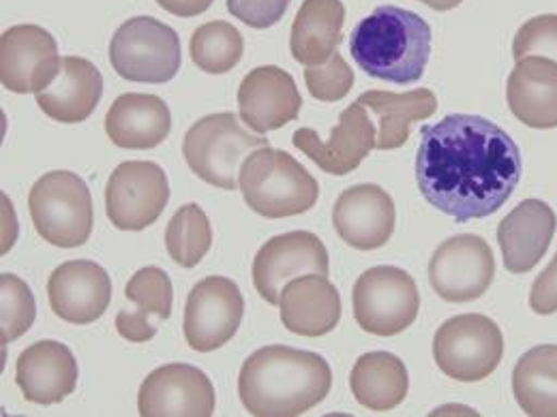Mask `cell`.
Returning a JSON list of instances; mask_svg holds the SVG:
<instances>
[{"label":"cell","mask_w":557,"mask_h":417,"mask_svg":"<svg viewBox=\"0 0 557 417\" xmlns=\"http://www.w3.org/2000/svg\"><path fill=\"white\" fill-rule=\"evenodd\" d=\"M556 212L541 200H525L497 227L504 266L512 275H525L539 266L556 233Z\"/></svg>","instance_id":"7402d4cb"},{"label":"cell","mask_w":557,"mask_h":417,"mask_svg":"<svg viewBox=\"0 0 557 417\" xmlns=\"http://www.w3.org/2000/svg\"><path fill=\"white\" fill-rule=\"evenodd\" d=\"M110 63L123 79L165 84L176 77L183 63L181 37L154 17H132L110 41Z\"/></svg>","instance_id":"52a82bcc"},{"label":"cell","mask_w":557,"mask_h":417,"mask_svg":"<svg viewBox=\"0 0 557 417\" xmlns=\"http://www.w3.org/2000/svg\"><path fill=\"white\" fill-rule=\"evenodd\" d=\"M495 277V260L487 240L474 233H459L444 240L431 262L429 282L433 291L455 304H466L485 295Z\"/></svg>","instance_id":"8fae6325"},{"label":"cell","mask_w":557,"mask_h":417,"mask_svg":"<svg viewBox=\"0 0 557 417\" xmlns=\"http://www.w3.org/2000/svg\"><path fill=\"white\" fill-rule=\"evenodd\" d=\"M37 317V304L30 287L15 275H0V341L13 343L26 334Z\"/></svg>","instance_id":"d6a6232c"},{"label":"cell","mask_w":557,"mask_h":417,"mask_svg":"<svg viewBox=\"0 0 557 417\" xmlns=\"http://www.w3.org/2000/svg\"><path fill=\"white\" fill-rule=\"evenodd\" d=\"M214 405V388L207 372L191 364L161 366L139 388L141 417H210Z\"/></svg>","instance_id":"9a60e30c"},{"label":"cell","mask_w":557,"mask_h":417,"mask_svg":"<svg viewBox=\"0 0 557 417\" xmlns=\"http://www.w3.org/2000/svg\"><path fill=\"white\" fill-rule=\"evenodd\" d=\"M351 302L360 330L373 337H397L417 321L420 291L406 270L375 266L358 277Z\"/></svg>","instance_id":"ba28073f"},{"label":"cell","mask_w":557,"mask_h":417,"mask_svg":"<svg viewBox=\"0 0 557 417\" xmlns=\"http://www.w3.org/2000/svg\"><path fill=\"white\" fill-rule=\"evenodd\" d=\"M170 202L165 172L152 161L121 163L106 187V212L116 229L141 231L157 223Z\"/></svg>","instance_id":"30bf717a"},{"label":"cell","mask_w":557,"mask_h":417,"mask_svg":"<svg viewBox=\"0 0 557 417\" xmlns=\"http://www.w3.org/2000/svg\"><path fill=\"white\" fill-rule=\"evenodd\" d=\"M278 317L292 334L307 339L331 334L342 319V295L322 275L294 278L283 287Z\"/></svg>","instance_id":"44dd1931"},{"label":"cell","mask_w":557,"mask_h":417,"mask_svg":"<svg viewBox=\"0 0 557 417\" xmlns=\"http://www.w3.org/2000/svg\"><path fill=\"white\" fill-rule=\"evenodd\" d=\"M214 0H157V4L178 17H196L205 11H209Z\"/></svg>","instance_id":"74e56055"},{"label":"cell","mask_w":557,"mask_h":417,"mask_svg":"<svg viewBox=\"0 0 557 417\" xmlns=\"http://www.w3.org/2000/svg\"><path fill=\"white\" fill-rule=\"evenodd\" d=\"M269 146V138L245 131L232 112L210 114L198 121L185 136L183 154L191 172L216 189H238L245 159Z\"/></svg>","instance_id":"5b68a950"},{"label":"cell","mask_w":557,"mask_h":417,"mask_svg":"<svg viewBox=\"0 0 557 417\" xmlns=\"http://www.w3.org/2000/svg\"><path fill=\"white\" fill-rule=\"evenodd\" d=\"M302 108L294 77L275 65L258 67L245 75L238 88L240 121L264 136L292 123Z\"/></svg>","instance_id":"ac0fdd59"},{"label":"cell","mask_w":557,"mask_h":417,"mask_svg":"<svg viewBox=\"0 0 557 417\" xmlns=\"http://www.w3.org/2000/svg\"><path fill=\"white\" fill-rule=\"evenodd\" d=\"M48 298L57 317L73 326H88L108 311L112 280L99 264L73 260L52 273Z\"/></svg>","instance_id":"d6986e66"},{"label":"cell","mask_w":557,"mask_h":417,"mask_svg":"<svg viewBox=\"0 0 557 417\" xmlns=\"http://www.w3.org/2000/svg\"><path fill=\"white\" fill-rule=\"evenodd\" d=\"M243 315L245 298L232 278H205L187 298L185 341L198 353L221 349L238 332Z\"/></svg>","instance_id":"7c38bea8"},{"label":"cell","mask_w":557,"mask_h":417,"mask_svg":"<svg viewBox=\"0 0 557 417\" xmlns=\"http://www.w3.org/2000/svg\"><path fill=\"white\" fill-rule=\"evenodd\" d=\"M238 189L249 208L267 218L305 214L318 204V180L285 150L264 146L251 152L238 176Z\"/></svg>","instance_id":"277c9868"},{"label":"cell","mask_w":557,"mask_h":417,"mask_svg":"<svg viewBox=\"0 0 557 417\" xmlns=\"http://www.w3.org/2000/svg\"><path fill=\"white\" fill-rule=\"evenodd\" d=\"M103 94V75L90 61L65 56L57 79L37 92L39 110L63 125L84 123L99 105Z\"/></svg>","instance_id":"cb8c5ba5"},{"label":"cell","mask_w":557,"mask_h":417,"mask_svg":"<svg viewBox=\"0 0 557 417\" xmlns=\"http://www.w3.org/2000/svg\"><path fill=\"white\" fill-rule=\"evenodd\" d=\"M125 298L136 304L134 311H121L116 315V330L129 343H148L157 334V326L150 317L161 321L170 319L174 304V287L170 277L148 266L138 270L125 287Z\"/></svg>","instance_id":"4316f807"},{"label":"cell","mask_w":557,"mask_h":417,"mask_svg":"<svg viewBox=\"0 0 557 417\" xmlns=\"http://www.w3.org/2000/svg\"><path fill=\"white\" fill-rule=\"evenodd\" d=\"M418 2H424L426 7H431L435 11H450V9L459 7L463 0H418Z\"/></svg>","instance_id":"f35d334b"},{"label":"cell","mask_w":557,"mask_h":417,"mask_svg":"<svg viewBox=\"0 0 557 417\" xmlns=\"http://www.w3.org/2000/svg\"><path fill=\"white\" fill-rule=\"evenodd\" d=\"M504 355V337L499 326L487 315L468 313L440 326L433 339V357L437 368L463 383H476L495 372Z\"/></svg>","instance_id":"9c48e42d"},{"label":"cell","mask_w":557,"mask_h":417,"mask_svg":"<svg viewBox=\"0 0 557 417\" xmlns=\"http://www.w3.org/2000/svg\"><path fill=\"white\" fill-rule=\"evenodd\" d=\"M170 131V108L154 94H121L106 114V134L119 148L150 150L161 146Z\"/></svg>","instance_id":"d4e9b609"},{"label":"cell","mask_w":557,"mask_h":417,"mask_svg":"<svg viewBox=\"0 0 557 417\" xmlns=\"http://www.w3.org/2000/svg\"><path fill=\"white\" fill-rule=\"evenodd\" d=\"M305 81L313 99L324 103L342 101L354 86V71L349 70L346 59L335 52L324 65L307 67Z\"/></svg>","instance_id":"836d02e7"},{"label":"cell","mask_w":557,"mask_h":417,"mask_svg":"<svg viewBox=\"0 0 557 417\" xmlns=\"http://www.w3.org/2000/svg\"><path fill=\"white\" fill-rule=\"evenodd\" d=\"M395 220V202L377 185L349 187L333 208V225L339 238L356 251L382 249L393 238Z\"/></svg>","instance_id":"e0dca14e"},{"label":"cell","mask_w":557,"mask_h":417,"mask_svg":"<svg viewBox=\"0 0 557 417\" xmlns=\"http://www.w3.org/2000/svg\"><path fill=\"white\" fill-rule=\"evenodd\" d=\"M165 247L176 266L196 268L212 247L207 212L198 204H185L176 210L165 229Z\"/></svg>","instance_id":"4dcf8cb0"},{"label":"cell","mask_w":557,"mask_h":417,"mask_svg":"<svg viewBox=\"0 0 557 417\" xmlns=\"http://www.w3.org/2000/svg\"><path fill=\"white\" fill-rule=\"evenodd\" d=\"M189 52L198 70L210 75H221L234 70L240 63L245 52V41L238 28H234L230 22L214 20L200 26L191 35Z\"/></svg>","instance_id":"1f68e13d"},{"label":"cell","mask_w":557,"mask_h":417,"mask_svg":"<svg viewBox=\"0 0 557 417\" xmlns=\"http://www.w3.org/2000/svg\"><path fill=\"white\" fill-rule=\"evenodd\" d=\"M329 251L311 231H289L271 238L253 260V285L262 300L278 304L283 287L298 277H329Z\"/></svg>","instance_id":"5bb4252c"},{"label":"cell","mask_w":557,"mask_h":417,"mask_svg":"<svg viewBox=\"0 0 557 417\" xmlns=\"http://www.w3.org/2000/svg\"><path fill=\"white\" fill-rule=\"evenodd\" d=\"M333 388L329 362L313 351L271 345L249 355L238 375V394L256 417L305 416Z\"/></svg>","instance_id":"7a4b0ae2"},{"label":"cell","mask_w":557,"mask_h":417,"mask_svg":"<svg viewBox=\"0 0 557 417\" xmlns=\"http://www.w3.org/2000/svg\"><path fill=\"white\" fill-rule=\"evenodd\" d=\"M349 388L354 399L369 412H393L408 396V368L395 353H364L351 368Z\"/></svg>","instance_id":"83f0119b"},{"label":"cell","mask_w":557,"mask_h":417,"mask_svg":"<svg viewBox=\"0 0 557 417\" xmlns=\"http://www.w3.org/2000/svg\"><path fill=\"white\" fill-rule=\"evenodd\" d=\"M521 172L515 139L483 116L450 114L422 127L418 189L433 208L457 223L495 214L515 193Z\"/></svg>","instance_id":"6da1fadb"},{"label":"cell","mask_w":557,"mask_h":417,"mask_svg":"<svg viewBox=\"0 0 557 417\" xmlns=\"http://www.w3.org/2000/svg\"><path fill=\"white\" fill-rule=\"evenodd\" d=\"M377 134L360 103H351L339 116L331 138L322 139L313 129H298L292 143L322 172L333 176L351 174L375 148Z\"/></svg>","instance_id":"2e32d148"},{"label":"cell","mask_w":557,"mask_h":417,"mask_svg":"<svg viewBox=\"0 0 557 417\" xmlns=\"http://www.w3.org/2000/svg\"><path fill=\"white\" fill-rule=\"evenodd\" d=\"M28 210L37 233L61 249H77L92 233L95 212L86 182L67 169L41 176L28 195Z\"/></svg>","instance_id":"8992f818"},{"label":"cell","mask_w":557,"mask_h":417,"mask_svg":"<svg viewBox=\"0 0 557 417\" xmlns=\"http://www.w3.org/2000/svg\"><path fill=\"white\" fill-rule=\"evenodd\" d=\"M356 103L369 108L377 116V150L401 148L410 139V127L431 118L437 110V99L429 88H417L401 94L388 90H369L362 92Z\"/></svg>","instance_id":"f1b7e54d"},{"label":"cell","mask_w":557,"mask_h":417,"mask_svg":"<svg viewBox=\"0 0 557 417\" xmlns=\"http://www.w3.org/2000/svg\"><path fill=\"white\" fill-rule=\"evenodd\" d=\"M512 394L528 416L557 417V345H539L519 357Z\"/></svg>","instance_id":"f546056e"},{"label":"cell","mask_w":557,"mask_h":417,"mask_svg":"<svg viewBox=\"0 0 557 417\" xmlns=\"http://www.w3.org/2000/svg\"><path fill=\"white\" fill-rule=\"evenodd\" d=\"M77 359L57 341H41L24 349L15 364V383L22 396L35 405L63 403L77 386Z\"/></svg>","instance_id":"ffe728a7"},{"label":"cell","mask_w":557,"mask_h":417,"mask_svg":"<svg viewBox=\"0 0 557 417\" xmlns=\"http://www.w3.org/2000/svg\"><path fill=\"white\" fill-rule=\"evenodd\" d=\"M57 39L41 26H11L0 37V81L9 92L46 90L61 71Z\"/></svg>","instance_id":"4fadbf2b"},{"label":"cell","mask_w":557,"mask_h":417,"mask_svg":"<svg viewBox=\"0 0 557 417\" xmlns=\"http://www.w3.org/2000/svg\"><path fill=\"white\" fill-rule=\"evenodd\" d=\"M515 61L528 56H543L557 63V15L547 13L528 20L512 41Z\"/></svg>","instance_id":"e575fe53"},{"label":"cell","mask_w":557,"mask_h":417,"mask_svg":"<svg viewBox=\"0 0 557 417\" xmlns=\"http://www.w3.org/2000/svg\"><path fill=\"white\" fill-rule=\"evenodd\" d=\"M346 7L342 0H305L294 17L289 52L305 67L324 65L344 41Z\"/></svg>","instance_id":"484cf974"},{"label":"cell","mask_w":557,"mask_h":417,"mask_svg":"<svg viewBox=\"0 0 557 417\" xmlns=\"http://www.w3.org/2000/svg\"><path fill=\"white\" fill-rule=\"evenodd\" d=\"M508 108L532 129L557 127V63L543 56L517 61L506 84Z\"/></svg>","instance_id":"603a6c76"},{"label":"cell","mask_w":557,"mask_h":417,"mask_svg":"<svg viewBox=\"0 0 557 417\" xmlns=\"http://www.w3.org/2000/svg\"><path fill=\"white\" fill-rule=\"evenodd\" d=\"M431 41V26L418 13L382 4L351 30L349 54L367 75L408 86L424 75Z\"/></svg>","instance_id":"3957f363"},{"label":"cell","mask_w":557,"mask_h":417,"mask_svg":"<svg viewBox=\"0 0 557 417\" xmlns=\"http://www.w3.org/2000/svg\"><path fill=\"white\" fill-rule=\"evenodd\" d=\"M292 0H227V11L243 24L264 30L278 24Z\"/></svg>","instance_id":"d590c367"},{"label":"cell","mask_w":557,"mask_h":417,"mask_svg":"<svg viewBox=\"0 0 557 417\" xmlns=\"http://www.w3.org/2000/svg\"><path fill=\"white\" fill-rule=\"evenodd\" d=\"M530 308L536 315L557 313V255L549 268L534 280L530 291Z\"/></svg>","instance_id":"8d00e7d4"}]
</instances>
